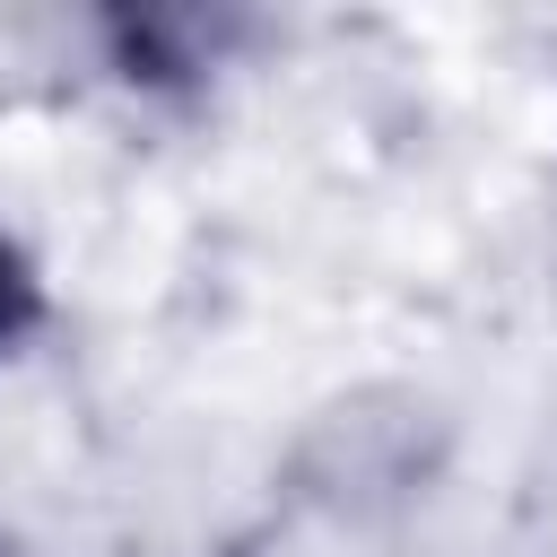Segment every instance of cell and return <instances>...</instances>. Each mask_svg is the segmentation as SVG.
<instances>
[{
    "mask_svg": "<svg viewBox=\"0 0 557 557\" xmlns=\"http://www.w3.org/2000/svg\"><path fill=\"white\" fill-rule=\"evenodd\" d=\"M26 322H35V278H26V261L0 244V348H9Z\"/></svg>",
    "mask_w": 557,
    "mask_h": 557,
    "instance_id": "6da1fadb",
    "label": "cell"
}]
</instances>
